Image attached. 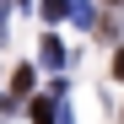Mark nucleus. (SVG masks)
Returning <instances> with one entry per match:
<instances>
[{
    "mask_svg": "<svg viewBox=\"0 0 124 124\" xmlns=\"http://www.w3.org/2000/svg\"><path fill=\"white\" fill-rule=\"evenodd\" d=\"M27 113H32V124H49V119H54V102H49V97H32Z\"/></svg>",
    "mask_w": 124,
    "mask_h": 124,
    "instance_id": "20e7f679",
    "label": "nucleus"
},
{
    "mask_svg": "<svg viewBox=\"0 0 124 124\" xmlns=\"http://www.w3.org/2000/svg\"><path fill=\"white\" fill-rule=\"evenodd\" d=\"M22 6H27V11H32V6H38V0H22Z\"/></svg>",
    "mask_w": 124,
    "mask_h": 124,
    "instance_id": "6e6552de",
    "label": "nucleus"
},
{
    "mask_svg": "<svg viewBox=\"0 0 124 124\" xmlns=\"http://www.w3.org/2000/svg\"><path fill=\"white\" fill-rule=\"evenodd\" d=\"M102 6H124V0H102Z\"/></svg>",
    "mask_w": 124,
    "mask_h": 124,
    "instance_id": "0eeeda50",
    "label": "nucleus"
},
{
    "mask_svg": "<svg viewBox=\"0 0 124 124\" xmlns=\"http://www.w3.org/2000/svg\"><path fill=\"white\" fill-rule=\"evenodd\" d=\"M11 92H16V97H27V92H32V65H16V76H11Z\"/></svg>",
    "mask_w": 124,
    "mask_h": 124,
    "instance_id": "7ed1b4c3",
    "label": "nucleus"
},
{
    "mask_svg": "<svg viewBox=\"0 0 124 124\" xmlns=\"http://www.w3.org/2000/svg\"><path fill=\"white\" fill-rule=\"evenodd\" d=\"M38 11H43V22H65V16H70V0H38Z\"/></svg>",
    "mask_w": 124,
    "mask_h": 124,
    "instance_id": "f03ea898",
    "label": "nucleus"
},
{
    "mask_svg": "<svg viewBox=\"0 0 124 124\" xmlns=\"http://www.w3.org/2000/svg\"><path fill=\"white\" fill-rule=\"evenodd\" d=\"M70 16H76V27H92V6L86 0H70Z\"/></svg>",
    "mask_w": 124,
    "mask_h": 124,
    "instance_id": "39448f33",
    "label": "nucleus"
},
{
    "mask_svg": "<svg viewBox=\"0 0 124 124\" xmlns=\"http://www.w3.org/2000/svg\"><path fill=\"white\" fill-rule=\"evenodd\" d=\"M38 54H43V65H49V70H54V65H65V43H59L54 32L43 38V49H38Z\"/></svg>",
    "mask_w": 124,
    "mask_h": 124,
    "instance_id": "f257e3e1",
    "label": "nucleus"
},
{
    "mask_svg": "<svg viewBox=\"0 0 124 124\" xmlns=\"http://www.w3.org/2000/svg\"><path fill=\"white\" fill-rule=\"evenodd\" d=\"M113 76H119V81H124V49H119V54H113Z\"/></svg>",
    "mask_w": 124,
    "mask_h": 124,
    "instance_id": "423d86ee",
    "label": "nucleus"
},
{
    "mask_svg": "<svg viewBox=\"0 0 124 124\" xmlns=\"http://www.w3.org/2000/svg\"><path fill=\"white\" fill-rule=\"evenodd\" d=\"M119 124H124V113H119Z\"/></svg>",
    "mask_w": 124,
    "mask_h": 124,
    "instance_id": "1a4fd4ad",
    "label": "nucleus"
}]
</instances>
